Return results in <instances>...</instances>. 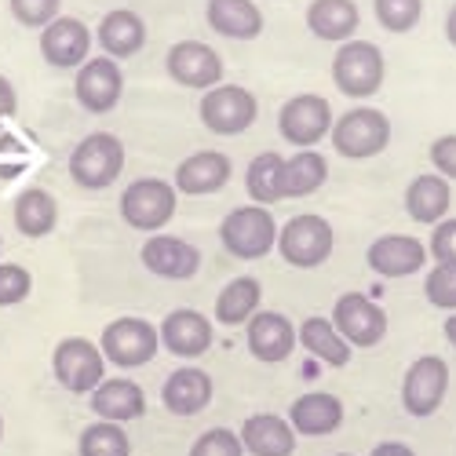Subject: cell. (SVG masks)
I'll use <instances>...</instances> for the list:
<instances>
[{
	"instance_id": "6da1fadb",
	"label": "cell",
	"mask_w": 456,
	"mask_h": 456,
	"mask_svg": "<svg viewBox=\"0 0 456 456\" xmlns=\"http://www.w3.org/2000/svg\"><path fill=\"white\" fill-rule=\"evenodd\" d=\"M125 172V142L110 132L85 135L69 154V175L85 190H106Z\"/></svg>"
},
{
	"instance_id": "7a4b0ae2",
	"label": "cell",
	"mask_w": 456,
	"mask_h": 456,
	"mask_svg": "<svg viewBox=\"0 0 456 456\" xmlns=\"http://www.w3.org/2000/svg\"><path fill=\"white\" fill-rule=\"evenodd\" d=\"M219 241L234 259H263L278 245V223L263 205H241L223 219Z\"/></svg>"
},
{
	"instance_id": "3957f363",
	"label": "cell",
	"mask_w": 456,
	"mask_h": 456,
	"mask_svg": "<svg viewBox=\"0 0 456 456\" xmlns=\"http://www.w3.org/2000/svg\"><path fill=\"white\" fill-rule=\"evenodd\" d=\"M387 142H391V121H387V113L369 110V106L347 110L344 118L332 125V146H336V154H344L351 161L376 158Z\"/></svg>"
},
{
	"instance_id": "277c9868",
	"label": "cell",
	"mask_w": 456,
	"mask_h": 456,
	"mask_svg": "<svg viewBox=\"0 0 456 456\" xmlns=\"http://www.w3.org/2000/svg\"><path fill=\"white\" fill-rule=\"evenodd\" d=\"M332 81L351 99H369L384 85V52L369 41H347L332 59Z\"/></svg>"
},
{
	"instance_id": "5b68a950",
	"label": "cell",
	"mask_w": 456,
	"mask_h": 456,
	"mask_svg": "<svg viewBox=\"0 0 456 456\" xmlns=\"http://www.w3.org/2000/svg\"><path fill=\"white\" fill-rule=\"evenodd\" d=\"M278 252L289 267L311 271L332 256V226L322 216H296L285 223V231H278Z\"/></svg>"
},
{
	"instance_id": "8992f818",
	"label": "cell",
	"mask_w": 456,
	"mask_h": 456,
	"mask_svg": "<svg viewBox=\"0 0 456 456\" xmlns=\"http://www.w3.org/2000/svg\"><path fill=\"white\" fill-rule=\"evenodd\" d=\"M52 369H55V379L66 391L92 395L102 384V376H106V354H102V347L88 344L85 336H69L55 347Z\"/></svg>"
},
{
	"instance_id": "52a82bcc",
	"label": "cell",
	"mask_w": 456,
	"mask_h": 456,
	"mask_svg": "<svg viewBox=\"0 0 456 456\" xmlns=\"http://www.w3.org/2000/svg\"><path fill=\"white\" fill-rule=\"evenodd\" d=\"M102 354L118 369H139L161 347V332L142 318H118L102 329Z\"/></svg>"
},
{
	"instance_id": "ba28073f",
	"label": "cell",
	"mask_w": 456,
	"mask_h": 456,
	"mask_svg": "<svg viewBox=\"0 0 456 456\" xmlns=\"http://www.w3.org/2000/svg\"><path fill=\"white\" fill-rule=\"evenodd\" d=\"M172 216H175V190L158 175L135 179L121 194V219L135 226V231H161Z\"/></svg>"
},
{
	"instance_id": "9c48e42d",
	"label": "cell",
	"mask_w": 456,
	"mask_h": 456,
	"mask_svg": "<svg viewBox=\"0 0 456 456\" xmlns=\"http://www.w3.org/2000/svg\"><path fill=\"white\" fill-rule=\"evenodd\" d=\"M259 113V102L241 85H216L201 99V125L216 135H241Z\"/></svg>"
},
{
	"instance_id": "30bf717a",
	"label": "cell",
	"mask_w": 456,
	"mask_h": 456,
	"mask_svg": "<svg viewBox=\"0 0 456 456\" xmlns=\"http://www.w3.org/2000/svg\"><path fill=\"white\" fill-rule=\"evenodd\" d=\"M332 325L351 347H376L387 336V314L362 292H344L332 307Z\"/></svg>"
},
{
	"instance_id": "8fae6325",
	"label": "cell",
	"mask_w": 456,
	"mask_h": 456,
	"mask_svg": "<svg viewBox=\"0 0 456 456\" xmlns=\"http://www.w3.org/2000/svg\"><path fill=\"white\" fill-rule=\"evenodd\" d=\"M449 391V365L435 354L416 358L402 379V405L409 416H431Z\"/></svg>"
},
{
	"instance_id": "7c38bea8",
	"label": "cell",
	"mask_w": 456,
	"mask_h": 456,
	"mask_svg": "<svg viewBox=\"0 0 456 456\" xmlns=\"http://www.w3.org/2000/svg\"><path fill=\"white\" fill-rule=\"evenodd\" d=\"M73 95L85 106V113H110L125 95V73L118 59L110 55L88 59L77 73V81H73Z\"/></svg>"
},
{
	"instance_id": "4fadbf2b",
	"label": "cell",
	"mask_w": 456,
	"mask_h": 456,
	"mask_svg": "<svg viewBox=\"0 0 456 456\" xmlns=\"http://www.w3.org/2000/svg\"><path fill=\"white\" fill-rule=\"evenodd\" d=\"M278 128L299 150H311L314 142H322L332 132V106L322 95H296L281 106Z\"/></svg>"
},
{
	"instance_id": "5bb4252c",
	"label": "cell",
	"mask_w": 456,
	"mask_h": 456,
	"mask_svg": "<svg viewBox=\"0 0 456 456\" xmlns=\"http://www.w3.org/2000/svg\"><path fill=\"white\" fill-rule=\"evenodd\" d=\"M168 77L183 88H216L223 81V59L201 41H179L168 48Z\"/></svg>"
},
{
	"instance_id": "9a60e30c",
	"label": "cell",
	"mask_w": 456,
	"mask_h": 456,
	"mask_svg": "<svg viewBox=\"0 0 456 456\" xmlns=\"http://www.w3.org/2000/svg\"><path fill=\"white\" fill-rule=\"evenodd\" d=\"M142 267L168 281H190L201 271V252L172 234H154L142 245Z\"/></svg>"
},
{
	"instance_id": "2e32d148",
	"label": "cell",
	"mask_w": 456,
	"mask_h": 456,
	"mask_svg": "<svg viewBox=\"0 0 456 456\" xmlns=\"http://www.w3.org/2000/svg\"><path fill=\"white\" fill-rule=\"evenodd\" d=\"M92 52V33L81 19H69L59 15L55 22H48L41 29V55L48 66L55 69H73V66H85V55Z\"/></svg>"
},
{
	"instance_id": "e0dca14e",
	"label": "cell",
	"mask_w": 456,
	"mask_h": 456,
	"mask_svg": "<svg viewBox=\"0 0 456 456\" xmlns=\"http://www.w3.org/2000/svg\"><path fill=\"white\" fill-rule=\"evenodd\" d=\"M161 344L179 358H201L212 347V322L201 311L179 307L161 322Z\"/></svg>"
},
{
	"instance_id": "ac0fdd59",
	"label": "cell",
	"mask_w": 456,
	"mask_h": 456,
	"mask_svg": "<svg viewBox=\"0 0 456 456\" xmlns=\"http://www.w3.org/2000/svg\"><path fill=\"white\" fill-rule=\"evenodd\" d=\"M369 267L384 278H405L416 274L428 263V248L424 241H416L409 234H387V238H376L369 245Z\"/></svg>"
},
{
	"instance_id": "d6986e66",
	"label": "cell",
	"mask_w": 456,
	"mask_h": 456,
	"mask_svg": "<svg viewBox=\"0 0 456 456\" xmlns=\"http://www.w3.org/2000/svg\"><path fill=\"white\" fill-rule=\"evenodd\" d=\"M248 351L259 362H285L296 351V329L285 314L278 311H259L248 318Z\"/></svg>"
},
{
	"instance_id": "ffe728a7",
	"label": "cell",
	"mask_w": 456,
	"mask_h": 456,
	"mask_svg": "<svg viewBox=\"0 0 456 456\" xmlns=\"http://www.w3.org/2000/svg\"><path fill=\"white\" fill-rule=\"evenodd\" d=\"M231 158L219 154V150H201V154H190L186 161H179L175 168V190L179 194H216L231 183Z\"/></svg>"
},
{
	"instance_id": "44dd1931",
	"label": "cell",
	"mask_w": 456,
	"mask_h": 456,
	"mask_svg": "<svg viewBox=\"0 0 456 456\" xmlns=\"http://www.w3.org/2000/svg\"><path fill=\"white\" fill-rule=\"evenodd\" d=\"M161 402L168 412L175 416H198L208 409L212 402V376L201 372V369H175L168 379H165V387H161Z\"/></svg>"
},
{
	"instance_id": "7402d4cb",
	"label": "cell",
	"mask_w": 456,
	"mask_h": 456,
	"mask_svg": "<svg viewBox=\"0 0 456 456\" xmlns=\"http://www.w3.org/2000/svg\"><path fill=\"white\" fill-rule=\"evenodd\" d=\"M289 424H292L296 435L325 438V435H332L339 424H344V405H339L336 395H325V391L303 395V398H296V405L289 409Z\"/></svg>"
},
{
	"instance_id": "603a6c76",
	"label": "cell",
	"mask_w": 456,
	"mask_h": 456,
	"mask_svg": "<svg viewBox=\"0 0 456 456\" xmlns=\"http://www.w3.org/2000/svg\"><path fill=\"white\" fill-rule=\"evenodd\" d=\"M92 409L110 424L139 420L146 412V395L135 379H102V384L92 391Z\"/></svg>"
},
{
	"instance_id": "cb8c5ba5",
	"label": "cell",
	"mask_w": 456,
	"mask_h": 456,
	"mask_svg": "<svg viewBox=\"0 0 456 456\" xmlns=\"http://www.w3.org/2000/svg\"><path fill=\"white\" fill-rule=\"evenodd\" d=\"M241 445L252 452V456H292L296 449V431L289 420L274 412H259V416H248L245 428H241Z\"/></svg>"
},
{
	"instance_id": "d4e9b609",
	"label": "cell",
	"mask_w": 456,
	"mask_h": 456,
	"mask_svg": "<svg viewBox=\"0 0 456 456\" xmlns=\"http://www.w3.org/2000/svg\"><path fill=\"white\" fill-rule=\"evenodd\" d=\"M362 15L354 0H314L307 8V26L318 41H332V45H347L354 29H358Z\"/></svg>"
},
{
	"instance_id": "484cf974",
	"label": "cell",
	"mask_w": 456,
	"mask_h": 456,
	"mask_svg": "<svg viewBox=\"0 0 456 456\" xmlns=\"http://www.w3.org/2000/svg\"><path fill=\"white\" fill-rule=\"evenodd\" d=\"M205 19L219 37H231V41H252L263 33V12L252 0H208Z\"/></svg>"
},
{
	"instance_id": "4316f807",
	"label": "cell",
	"mask_w": 456,
	"mask_h": 456,
	"mask_svg": "<svg viewBox=\"0 0 456 456\" xmlns=\"http://www.w3.org/2000/svg\"><path fill=\"white\" fill-rule=\"evenodd\" d=\"M99 45L110 59H128L146 45V22L128 8L110 12L99 22Z\"/></svg>"
},
{
	"instance_id": "83f0119b",
	"label": "cell",
	"mask_w": 456,
	"mask_h": 456,
	"mask_svg": "<svg viewBox=\"0 0 456 456\" xmlns=\"http://www.w3.org/2000/svg\"><path fill=\"white\" fill-rule=\"evenodd\" d=\"M449 205H452V194L442 175H416L405 190V212L416 223H442Z\"/></svg>"
},
{
	"instance_id": "f1b7e54d",
	"label": "cell",
	"mask_w": 456,
	"mask_h": 456,
	"mask_svg": "<svg viewBox=\"0 0 456 456\" xmlns=\"http://www.w3.org/2000/svg\"><path fill=\"white\" fill-rule=\"evenodd\" d=\"M59 219V201L41 186H29L15 198V226L22 238H45L55 231Z\"/></svg>"
},
{
	"instance_id": "f546056e",
	"label": "cell",
	"mask_w": 456,
	"mask_h": 456,
	"mask_svg": "<svg viewBox=\"0 0 456 456\" xmlns=\"http://www.w3.org/2000/svg\"><path fill=\"white\" fill-rule=\"evenodd\" d=\"M299 344L307 347V354H314L318 362L332 365V369H344L351 362V347H347V339L336 332L332 322L325 318H307L299 325Z\"/></svg>"
},
{
	"instance_id": "4dcf8cb0",
	"label": "cell",
	"mask_w": 456,
	"mask_h": 456,
	"mask_svg": "<svg viewBox=\"0 0 456 456\" xmlns=\"http://www.w3.org/2000/svg\"><path fill=\"white\" fill-rule=\"evenodd\" d=\"M329 179V161L314 150H299L296 158L285 161L281 172V198H307Z\"/></svg>"
},
{
	"instance_id": "1f68e13d",
	"label": "cell",
	"mask_w": 456,
	"mask_h": 456,
	"mask_svg": "<svg viewBox=\"0 0 456 456\" xmlns=\"http://www.w3.org/2000/svg\"><path fill=\"white\" fill-rule=\"evenodd\" d=\"M263 285L256 278H234L219 296H216V318L223 325H241L259 311Z\"/></svg>"
},
{
	"instance_id": "d6a6232c",
	"label": "cell",
	"mask_w": 456,
	"mask_h": 456,
	"mask_svg": "<svg viewBox=\"0 0 456 456\" xmlns=\"http://www.w3.org/2000/svg\"><path fill=\"white\" fill-rule=\"evenodd\" d=\"M281 172H285V158L267 150V154L252 158L248 172H245V186H248V198L256 205H274L281 201Z\"/></svg>"
},
{
	"instance_id": "836d02e7",
	"label": "cell",
	"mask_w": 456,
	"mask_h": 456,
	"mask_svg": "<svg viewBox=\"0 0 456 456\" xmlns=\"http://www.w3.org/2000/svg\"><path fill=\"white\" fill-rule=\"evenodd\" d=\"M81 456H132V442L128 435L110 424V420H99V424H88L81 431V442H77Z\"/></svg>"
},
{
	"instance_id": "e575fe53",
	"label": "cell",
	"mask_w": 456,
	"mask_h": 456,
	"mask_svg": "<svg viewBox=\"0 0 456 456\" xmlns=\"http://www.w3.org/2000/svg\"><path fill=\"white\" fill-rule=\"evenodd\" d=\"M376 22L391 33H409L424 15V0H372Z\"/></svg>"
},
{
	"instance_id": "d590c367",
	"label": "cell",
	"mask_w": 456,
	"mask_h": 456,
	"mask_svg": "<svg viewBox=\"0 0 456 456\" xmlns=\"http://www.w3.org/2000/svg\"><path fill=\"white\" fill-rule=\"evenodd\" d=\"M424 292L435 307L442 311H456V263H438V267L428 274Z\"/></svg>"
},
{
	"instance_id": "8d00e7d4",
	"label": "cell",
	"mask_w": 456,
	"mask_h": 456,
	"mask_svg": "<svg viewBox=\"0 0 456 456\" xmlns=\"http://www.w3.org/2000/svg\"><path fill=\"white\" fill-rule=\"evenodd\" d=\"M241 452H245L241 435L226 431V428H212L190 445V456H241Z\"/></svg>"
},
{
	"instance_id": "74e56055",
	"label": "cell",
	"mask_w": 456,
	"mask_h": 456,
	"mask_svg": "<svg viewBox=\"0 0 456 456\" xmlns=\"http://www.w3.org/2000/svg\"><path fill=\"white\" fill-rule=\"evenodd\" d=\"M33 292V278L19 263H0V307H15Z\"/></svg>"
},
{
	"instance_id": "f35d334b",
	"label": "cell",
	"mask_w": 456,
	"mask_h": 456,
	"mask_svg": "<svg viewBox=\"0 0 456 456\" xmlns=\"http://www.w3.org/2000/svg\"><path fill=\"white\" fill-rule=\"evenodd\" d=\"M12 4V15L19 26H48L59 19V8H62V0H8Z\"/></svg>"
},
{
	"instance_id": "ab89813d",
	"label": "cell",
	"mask_w": 456,
	"mask_h": 456,
	"mask_svg": "<svg viewBox=\"0 0 456 456\" xmlns=\"http://www.w3.org/2000/svg\"><path fill=\"white\" fill-rule=\"evenodd\" d=\"M26 146L19 142V135L12 132H0V175L4 179H15L22 168H26Z\"/></svg>"
},
{
	"instance_id": "60d3db41",
	"label": "cell",
	"mask_w": 456,
	"mask_h": 456,
	"mask_svg": "<svg viewBox=\"0 0 456 456\" xmlns=\"http://www.w3.org/2000/svg\"><path fill=\"white\" fill-rule=\"evenodd\" d=\"M431 252L438 263H456V219H442L431 234Z\"/></svg>"
},
{
	"instance_id": "b9f144b4",
	"label": "cell",
	"mask_w": 456,
	"mask_h": 456,
	"mask_svg": "<svg viewBox=\"0 0 456 456\" xmlns=\"http://www.w3.org/2000/svg\"><path fill=\"white\" fill-rule=\"evenodd\" d=\"M431 161H435V168H438L442 175L456 179V135H442V139H435V146H431Z\"/></svg>"
},
{
	"instance_id": "7bdbcfd3",
	"label": "cell",
	"mask_w": 456,
	"mask_h": 456,
	"mask_svg": "<svg viewBox=\"0 0 456 456\" xmlns=\"http://www.w3.org/2000/svg\"><path fill=\"white\" fill-rule=\"evenodd\" d=\"M19 110V95H15V85L4 77V73H0V125H4L12 113Z\"/></svg>"
},
{
	"instance_id": "ee69618b",
	"label": "cell",
	"mask_w": 456,
	"mask_h": 456,
	"mask_svg": "<svg viewBox=\"0 0 456 456\" xmlns=\"http://www.w3.org/2000/svg\"><path fill=\"white\" fill-rule=\"evenodd\" d=\"M372 456H416L405 442H379L376 449H372Z\"/></svg>"
},
{
	"instance_id": "f6af8a7d",
	"label": "cell",
	"mask_w": 456,
	"mask_h": 456,
	"mask_svg": "<svg viewBox=\"0 0 456 456\" xmlns=\"http://www.w3.org/2000/svg\"><path fill=\"white\" fill-rule=\"evenodd\" d=\"M445 37H449V45L456 48V4H452V12H449V19H445Z\"/></svg>"
},
{
	"instance_id": "bcb514c9",
	"label": "cell",
	"mask_w": 456,
	"mask_h": 456,
	"mask_svg": "<svg viewBox=\"0 0 456 456\" xmlns=\"http://www.w3.org/2000/svg\"><path fill=\"white\" fill-rule=\"evenodd\" d=\"M445 339L456 347V314H452V318H445Z\"/></svg>"
},
{
	"instance_id": "7dc6e473",
	"label": "cell",
	"mask_w": 456,
	"mask_h": 456,
	"mask_svg": "<svg viewBox=\"0 0 456 456\" xmlns=\"http://www.w3.org/2000/svg\"><path fill=\"white\" fill-rule=\"evenodd\" d=\"M0 438H4V420H0Z\"/></svg>"
},
{
	"instance_id": "c3c4849f",
	"label": "cell",
	"mask_w": 456,
	"mask_h": 456,
	"mask_svg": "<svg viewBox=\"0 0 456 456\" xmlns=\"http://www.w3.org/2000/svg\"><path fill=\"white\" fill-rule=\"evenodd\" d=\"M339 456H351V452H339Z\"/></svg>"
}]
</instances>
